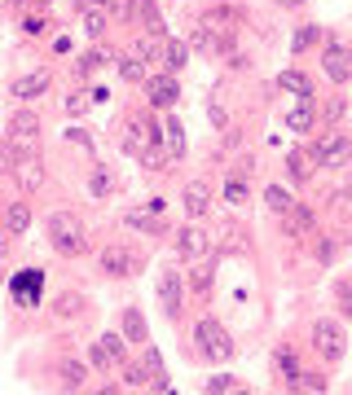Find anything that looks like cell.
Wrapping results in <instances>:
<instances>
[{"label": "cell", "mask_w": 352, "mask_h": 395, "mask_svg": "<svg viewBox=\"0 0 352 395\" xmlns=\"http://www.w3.org/2000/svg\"><path fill=\"white\" fill-rule=\"evenodd\" d=\"M44 233H48V246L58 255H80L84 251V224L71 216V211H53L44 220Z\"/></svg>", "instance_id": "obj_1"}, {"label": "cell", "mask_w": 352, "mask_h": 395, "mask_svg": "<svg viewBox=\"0 0 352 395\" xmlns=\"http://www.w3.org/2000/svg\"><path fill=\"white\" fill-rule=\"evenodd\" d=\"M194 342L207 360H229L234 356V342H229V334H224V325L216 316H203V321L194 325Z\"/></svg>", "instance_id": "obj_2"}, {"label": "cell", "mask_w": 352, "mask_h": 395, "mask_svg": "<svg viewBox=\"0 0 352 395\" xmlns=\"http://www.w3.org/2000/svg\"><path fill=\"white\" fill-rule=\"evenodd\" d=\"M313 158L321 167H343L352 158V141L339 137V132H326V137H317V145H313Z\"/></svg>", "instance_id": "obj_3"}, {"label": "cell", "mask_w": 352, "mask_h": 395, "mask_svg": "<svg viewBox=\"0 0 352 395\" xmlns=\"http://www.w3.org/2000/svg\"><path fill=\"white\" fill-rule=\"evenodd\" d=\"M313 352L321 360H339L343 356V330H339V321H317L313 325Z\"/></svg>", "instance_id": "obj_4"}, {"label": "cell", "mask_w": 352, "mask_h": 395, "mask_svg": "<svg viewBox=\"0 0 352 395\" xmlns=\"http://www.w3.org/2000/svg\"><path fill=\"white\" fill-rule=\"evenodd\" d=\"M176 255H181V259H207L212 255V237L203 233V228H181V233H176Z\"/></svg>", "instance_id": "obj_5"}, {"label": "cell", "mask_w": 352, "mask_h": 395, "mask_svg": "<svg viewBox=\"0 0 352 395\" xmlns=\"http://www.w3.org/2000/svg\"><path fill=\"white\" fill-rule=\"evenodd\" d=\"M321 70L331 75L335 84H343V79H352V53L339 48V44H326V53H321Z\"/></svg>", "instance_id": "obj_6"}, {"label": "cell", "mask_w": 352, "mask_h": 395, "mask_svg": "<svg viewBox=\"0 0 352 395\" xmlns=\"http://www.w3.org/2000/svg\"><path fill=\"white\" fill-rule=\"evenodd\" d=\"M159 303H163V312L172 316H181V273H172V268H163L159 273Z\"/></svg>", "instance_id": "obj_7"}, {"label": "cell", "mask_w": 352, "mask_h": 395, "mask_svg": "<svg viewBox=\"0 0 352 395\" xmlns=\"http://www.w3.org/2000/svg\"><path fill=\"white\" fill-rule=\"evenodd\" d=\"M145 97H150V105L167 110V105H176L181 88H176V79H172V75H155V79H145Z\"/></svg>", "instance_id": "obj_8"}, {"label": "cell", "mask_w": 352, "mask_h": 395, "mask_svg": "<svg viewBox=\"0 0 352 395\" xmlns=\"http://www.w3.org/2000/svg\"><path fill=\"white\" fill-rule=\"evenodd\" d=\"M102 273H106V277H128V273H133L128 246H106V251H102Z\"/></svg>", "instance_id": "obj_9"}, {"label": "cell", "mask_w": 352, "mask_h": 395, "mask_svg": "<svg viewBox=\"0 0 352 395\" xmlns=\"http://www.w3.org/2000/svg\"><path fill=\"white\" fill-rule=\"evenodd\" d=\"M14 299H18V303H27V307H36V303H40V268H27V277H18V281H14Z\"/></svg>", "instance_id": "obj_10"}, {"label": "cell", "mask_w": 352, "mask_h": 395, "mask_svg": "<svg viewBox=\"0 0 352 395\" xmlns=\"http://www.w3.org/2000/svg\"><path fill=\"white\" fill-rule=\"evenodd\" d=\"M48 88V70H31V75H22L18 84H14V97L18 101H31V97H40Z\"/></svg>", "instance_id": "obj_11"}, {"label": "cell", "mask_w": 352, "mask_h": 395, "mask_svg": "<svg viewBox=\"0 0 352 395\" xmlns=\"http://www.w3.org/2000/svg\"><path fill=\"white\" fill-rule=\"evenodd\" d=\"M278 88L282 93H295L299 101H313V84H309V75H299V70H282L278 75Z\"/></svg>", "instance_id": "obj_12"}, {"label": "cell", "mask_w": 352, "mask_h": 395, "mask_svg": "<svg viewBox=\"0 0 352 395\" xmlns=\"http://www.w3.org/2000/svg\"><path fill=\"white\" fill-rule=\"evenodd\" d=\"M163 141H167V158H172V163H181V158H185V127L176 119H167L163 123Z\"/></svg>", "instance_id": "obj_13"}, {"label": "cell", "mask_w": 352, "mask_h": 395, "mask_svg": "<svg viewBox=\"0 0 352 395\" xmlns=\"http://www.w3.org/2000/svg\"><path fill=\"white\" fill-rule=\"evenodd\" d=\"M27 224H31V206H27V202H9V211H5L9 237H22V233H27Z\"/></svg>", "instance_id": "obj_14"}, {"label": "cell", "mask_w": 352, "mask_h": 395, "mask_svg": "<svg viewBox=\"0 0 352 395\" xmlns=\"http://www.w3.org/2000/svg\"><path fill=\"white\" fill-rule=\"evenodd\" d=\"M22 158H36V137H9V145H5V163L18 167Z\"/></svg>", "instance_id": "obj_15"}, {"label": "cell", "mask_w": 352, "mask_h": 395, "mask_svg": "<svg viewBox=\"0 0 352 395\" xmlns=\"http://www.w3.org/2000/svg\"><path fill=\"white\" fill-rule=\"evenodd\" d=\"M207 202H212V194H207V184H203V180L185 184V211H190V216H203Z\"/></svg>", "instance_id": "obj_16"}, {"label": "cell", "mask_w": 352, "mask_h": 395, "mask_svg": "<svg viewBox=\"0 0 352 395\" xmlns=\"http://www.w3.org/2000/svg\"><path fill=\"white\" fill-rule=\"evenodd\" d=\"M14 172H18V180L27 184V189H40V184H44V167H40V158H22Z\"/></svg>", "instance_id": "obj_17"}, {"label": "cell", "mask_w": 352, "mask_h": 395, "mask_svg": "<svg viewBox=\"0 0 352 395\" xmlns=\"http://www.w3.org/2000/svg\"><path fill=\"white\" fill-rule=\"evenodd\" d=\"M309 228H313V211L309 206H291L286 211V233L299 237V233H309Z\"/></svg>", "instance_id": "obj_18"}, {"label": "cell", "mask_w": 352, "mask_h": 395, "mask_svg": "<svg viewBox=\"0 0 352 395\" xmlns=\"http://www.w3.org/2000/svg\"><path fill=\"white\" fill-rule=\"evenodd\" d=\"M123 338H128V342H145V316L137 307L123 312Z\"/></svg>", "instance_id": "obj_19"}, {"label": "cell", "mask_w": 352, "mask_h": 395, "mask_svg": "<svg viewBox=\"0 0 352 395\" xmlns=\"http://www.w3.org/2000/svg\"><path fill=\"white\" fill-rule=\"evenodd\" d=\"M185 62H190V44H185V40H167V58H163V66L176 75Z\"/></svg>", "instance_id": "obj_20"}, {"label": "cell", "mask_w": 352, "mask_h": 395, "mask_svg": "<svg viewBox=\"0 0 352 395\" xmlns=\"http://www.w3.org/2000/svg\"><path fill=\"white\" fill-rule=\"evenodd\" d=\"M36 132H40V119H36L31 110H18V115H14L9 137H36Z\"/></svg>", "instance_id": "obj_21"}, {"label": "cell", "mask_w": 352, "mask_h": 395, "mask_svg": "<svg viewBox=\"0 0 352 395\" xmlns=\"http://www.w3.org/2000/svg\"><path fill=\"white\" fill-rule=\"evenodd\" d=\"M58 378H62V386H71V391H80L88 374H84V364H75V360H62V364H58Z\"/></svg>", "instance_id": "obj_22"}, {"label": "cell", "mask_w": 352, "mask_h": 395, "mask_svg": "<svg viewBox=\"0 0 352 395\" xmlns=\"http://www.w3.org/2000/svg\"><path fill=\"white\" fill-rule=\"evenodd\" d=\"M286 127H291V132H309V127H313V101H299L295 110L286 115Z\"/></svg>", "instance_id": "obj_23"}, {"label": "cell", "mask_w": 352, "mask_h": 395, "mask_svg": "<svg viewBox=\"0 0 352 395\" xmlns=\"http://www.w3.org/2000/svg\"><path fill=\"white\" fill-rule=\"evenodd\" d=\"M141 163H145V172H163V167L172 163V158L163 154V141H155V145H145V149H141Z\"/></svg>", "instance_id": "obj_24"}, {"label": "cell", "mask_w": 352, "mask_h": 395, "mask_svg": "<svg viewBox=\"0 0 352 395\" xmlns=\"http://www.w3.org/2000/svg\"><path fill=\"white\" fill-rule=\"evenodd\" d=\"M264 202H269V211H278V216H286V211L295 206V202H291V194L282 189V184H269V189H264Z\"/></svg>", "instance_id": "obj_25"}, {"label": "cell", "mask_w": 352, "mask_h": 395, "mask_svg": "<svg viewBox=\"0 0 352 395\" xmlns=\"http://www.w3.org/2000/svg\"><path fill=\"white\" fill-rule=\"evenodd\" d=\"M128 228H141V233H163V224L155 220V211H128Z\"/></svg>", "instance_id": "obj_26"}, {"label": "cell", "mask_w": 352, "mask_h": 395, "mask_svg": "<svg viewBox=\"0 0 352 395\" xmlns=\"http://www.w3.org/2000/svg\"><path fill=\"white\" fill-rule=\"evenodd\" d=\"M119 75L128 79V84H141V79H145V58H141V53H137V58H123L119 62Z\"/></svg>", "instance_id": "obj_27"}, {"label": "cell", "mask_w": 352, "mask_h": 395, "mask_svg": "<svg viewBox=\"0 0 352 395\" xmlns=\"http://www.w3.org/2000/svg\"><path fill=\"white\" fill-rule=\"evenodd\" d=\"M110 184H115V180H110V172H106V167H93V180H88V194H93V198H106V194H110Z\"/></svg>", "instance_id": "obj_28"}, {"label": "cell", "mask_w": 352, "mask_h": 395, "mask_svg": "<svg viewBox=\"0 0 352 395\" xmlns=\"http://www.w3.org/2000/svg\"><path fill=\"white\" fill-rule=\"evenodd\" d=\"M123 386H150V369L145 364H128V369H123Z\"/></svg>", "instance_id": "obj_29"}, {"label": "cell", "mask_w": 352, "mask_h": 395, "mask_svg": "<svg viewBox=\"0 0 352 395\" xmlns=\"http://www.w3.org/2000/svg\"><path fill=\"white\" fill-rule=\"evenodd\" d=\"M278 374H282L291 386L299 382V364H295V356H291V352H278Z\"/></svg>", "instance_id": "obj_30"}, {"label": "cell", "mask_w": 352, "mask_h": 395, "mask_svg": "<svg viewBox=\"0 0 352 395\" xmlns=\"http://www.w3.org/2000/svg\"><path fill=\"white\" fill-rule=\"evenodd\" d=\"M102 347L110 352V360H123V356H128V342H123V334H106Z\"/></svg>", "instance_id": "obj_31"}, {"label": "cell", "mask_w": 352, "mask_h": 395, "mask_svg": "<svg viewBox=\"0 0 352 395\" xmlns=\"http://www.w3.org/2000/svg\"><path fill=\"white\" fill-rule=\"evenodd\" d=\"M97 66H102V53H97V48H93V53H84V58H80V62H75V75H93Z\"/></svg>", "instance_id": "obj_32"}, {"label": "cell", "mask_w": 352, "mask_h": 395, "mask_svg": "<svg viewBox=\"0 0 352 395\" xmlns=\"http://www.w3.org/2000/svg\"><path fill=\"white\" fill-rule=\"evenodd\" d=\"M335 299H339L343 316H348V321H352V285H348V281H339V285H335Z\"/></svg>", "instance_id": "obj_33"}, {"label": "cell", "mask_w": 352, "mask_h": 395, "mask_svg": "<svg viewBox=\"0 0 352 395\" xmlns=\"http://www.w3.org/2000/svg\"><path fill=\"white\" fill-rule=\"evenodd\" d=\"M84 31L97 40V36H102L106 31V14H84Z\"/></svg>", "instance_id": "obj_34"}, {"label": "cell", "mask_w": 352, "mask_h": 395, "mask_svg": "<svg viewBox=\"0 0 352 395\" xmlns=\"http://www.w3.org/2000/svg\"><path fill=\"white\" fill-rule=\"evenodd\" d=\"M224 202H234V206L247 202V184L242 180H229V184H224Z\"/></svg>", "instance_id": "obj_35"}, {"label": "cell", "mask_w": 352, "mask_h": 395, "mask_svg": "<svg viewBox=\"0 0 352 395\" xmlns=\"http://www.w3.org/2000/svg\"><path fill=\"white\" fill-rule=\"evenodd\" d=\"M313 40H317V26H304V31H295V40H291V48H295V53H304V48L313 44Z\"/></svg>", "instance_id": "obj_36"}, {"label": "cell", "mask_w": 352, "mask_h": 395, "mask_svg": "<svg viewBox=\"0 0 352 395\" xmlns=\"http://www.w3.org/2000/svg\"><path fill=\"white\" fill-rule=\"evenodd\" d=\"M286 172H291V180H304V176H309V167H304V158H299V154L286 158Z\"/></svg>", "instance_id": "obj_37"}, {"label": "cell", "mask_w": 352, "mask_h": 395, "mask_svg": "<svg viewBox=\"0 0 352 395\" xmlns=\"http://www.w3.org/2000/svg\"><path fill=\"white\" fill-rule=\"evenodd\" d=\"M145 369H150V374H163V356L155 352V347H145V360H141Z\"/></svg>", "instance_id": "obj_38"}, {"label": "cell", "mask_w": 352, "mask_h": 395, "mask_svg": "<svg viewBox=\"0 0 352 395\" xmlns=\"http://www.w3.org/2000/svg\"><path fill=\"white\" fill-rule=\"evenodd\" d=\"M295 386H309V391H326V378H317V374H299V382Z\"/></svg>", "instance_id": "obj_39"}, {"label": "cell", "mask_w": 352, "mask_h": 395, "mask_svg": "<svg viewBox=\"0 0 352 395\" xmlns=\"http://www.w3.org/2000/svg\"><path fill=\"white\" fill-rule=\"evenodd\" d=\"M194 290H198V295H207V290H212V273H207V268L194 273Z\"/></svg>", "instance_id": "obj_40"}, {"label": "cell", "mask_w": 352, "mask_h": 395, "mask_svg": "<svg viewBox=\"0 0 352 395\" xmlns=\"http://www.w3.org/2000/svg\"><path fill=\"white\" fill-rule=\"evenodd\" d=\"M207 391H238V382L220 374V378H212V382H207Z\"/></svg>", "instance_id": "obj_41"}, {"label": "cell", "mask_w": 352, "mask_h": 395, "mask_svg": "<svg viewBox=\"0 0 352 395\" xmlns=\"http://www.w3.org/2000/svg\"><path fill=\"white\" fill-rule=\"evenodd\" d=\"M62 316H80V299H75V295L62 299Z\"/></svg>", "instance_id": "obj_42"}, {"label": "cell", "mask_w": 352, "mask_h": 395, "mask_svg": "<svg viewBox=\"0 0 352 395\" xmlns=\"http://www.w3.org/2000/svg\"><path fill=\"white\" fill-rule=\"evenodd\" d=\"M317 259L331 263V259H335V242H321V246H317Z\"/></svg>", "instance_id": "obj_43"}, {"label": "cell", "mask_w": 352, "mask_h": 395, "mask_svg": "<svg viewBox=\"0 0 352 395\" xmlns=\"http://www.w3.org/2000/svg\"><path fill=\"white\" fill-rule=\"evenodd\" d=\"M343 115V101H331V105H326V123H335Z\"/></svg>", "instance_id": "obj_44"}, {"label": "cell", "mask_w": 352, "mask_h": 395, "mask_svg": "<svg viewBox=\"0 0 352 395\" xmlns=\"http://www.w3.org/2000/svg\"><path fill=\"white\" fill-rule=\"evenodd\" d=\"M88 356H93V364H110V352H106V347H93Z\"/></svg>", "instance_id": "obj_45"}, {"label": "cell", "mask_w": 352, "mask_h": 395, "mask_svg": "<svg viewBox=\"0 0 352 395\" xmlns=\"http://www.w3.org/2000/svg\"><path fill=\"white\" fill-rule=\"evenodd\" d=\"M343 198H348V202H352V176H348V184H343Z\"/></svg>", "instance_id": "obj_46"}, {"label": "cell", "mask_w": 352, "mask_h": 395, "mask_svg": "<svg viewBox=\"0 0 352 395\" xmlns=\"http://www.w3.org/2000/svg\"><path fill=\"white\" fill-rule=\"evenodd\" d=\"M88 5H106V0H88Z\"/></svg>", "instance_id": "obj_47"}]
</instances>
